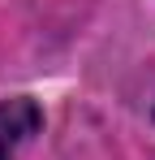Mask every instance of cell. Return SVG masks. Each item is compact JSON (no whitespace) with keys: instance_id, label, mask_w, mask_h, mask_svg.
I'll list each match as a JSON object with an SVG mask.
<instances>
[{"instance_id":"cell-1","label":"cell","mask_w":155,"mask_h":160,"mask_svg":"<svg viewBox=\"0 0 155 160\" xmlns=\"http://www.w3.org/2000/svg\"><path fill=\"white\" fill-rule=\"evenodd\" d=\"M43 130V112L35 100H0V160H22V152Z\"/></svg>"}]
</instances>
